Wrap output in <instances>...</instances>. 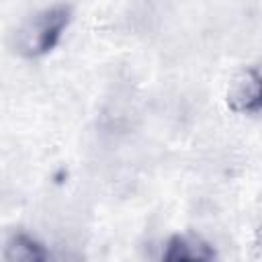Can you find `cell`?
Wrapping results in <instances>:
<instances>
[{
  "label": "cell",
  "mask_w": 262,
  "mask_h": 262,
  "mask_svg": "<svg viewBox=\"0 0 262 262\" xmlns=\"http://www.w3.org/2000/svg\"><path fill=\"white\" fill-rule=\"evenodd\" d=\"M227 106L233 113L262 111V74L258 70L248 68L229 82Z\"/></svg>",
  "instance_id": "7a4b0ae2"
},
{
  "label": "cell",
  "mask_w": 262,
  "mask_h": 262,
  "mask_svg": "<svg viewBox=\"0 0 262 262\" xmlns=\"http://www.w3.org/2000/svg\"><path fill=\"white\" fill-rule=\"evenodd\" d=\"M72 20V6L51 4L23 20L16 31V49L27 57H41L49 53L61 39Z\"/></svg>",
  "instance_id": "6da1fadb"
},
{
  "label": "cell",
  "mask_w": 262,
  "mask_h": 262,
  "mask_svg": "<svg viewBox=\"0 0 262 262\" xmlns=\"http://www.w3.org/2000/svg\"><path fill=\"white\" fill-rule=\"evenodd\" d=\"M160 262H215V248L196 233H176L166 242Z\"/></svg>",
  "instance_id": "3957f363"
},
{
  "label": "cell",
  "mask_w": 262,
  "mask_h": 262,
  "mask_svg": "<svg viewBox=\"0 0 262 262\" xmlns=\"http://www.w3.org/2000/svg\"><path fill=\"white\" fill-rule=\"evenodd\" d=\"M2 256L4 262H47L45 246L25 231H14L6 239Z\"/></svg>",
  "instance_id": "277c9868"
}]
</instances>
